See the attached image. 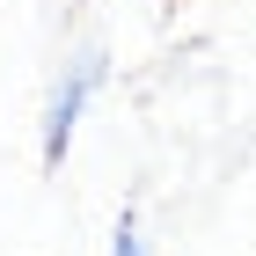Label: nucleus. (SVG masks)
Segmentation results:
<instances>
[{
    "label": "nucleus",
    "mask_w": 256,
    "mask_h": 256,
    "mask_svg": "<svg viewBox=\"0 0 256 256\" xmlns=\"http://www.w3.org/2000/svg\"><path fill=\"white\" fill-rule=\"evenodd\" d=\"M96 88H102V52H74L66 74H59V88H52V102H44V168L66 161V146L80 132V110L96 102Z\"/></svg>",
    "instance_id": "1"
},
{
    "label": "nucleus",
    "mask_w": 256,
    "mask_h": 256,
    "mask_svg": "<svg viewBox=\"0 0 256 256\" xmlns=\"http://www.w3.org/2000/svg\"><path fill=\"white\" fill-rule=\"evenodd\" d=\"M110 256H146V227H139V212H124L118 227H110Z\"/></svg>",
    "instance_id": "2"
}]
</instances>
